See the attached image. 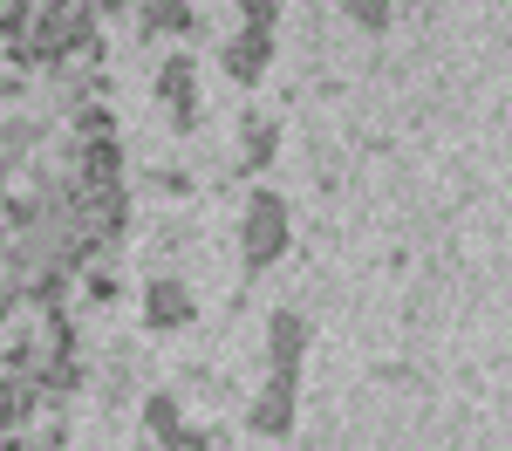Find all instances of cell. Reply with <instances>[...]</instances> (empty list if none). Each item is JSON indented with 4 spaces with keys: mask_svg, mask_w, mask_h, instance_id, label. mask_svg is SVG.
Wrapping results in <instances>:
<instances>
[{
    "mask_svg": "<svg viewBox=\"0 0 512 451\" xmlns=\"http://www.w3.org/2000/svg\"><path fill=\"white\" fill-rule=\"evenodd\" d=\"M294 410H301V376L267 369V383H260V397L246 410V424H253L260 438H287V431H294Z\"/></svg>",
    "mask_w": 512,
    "mask_h": 451,
    "instance_id": "cell-2",
    "label": "cell"
},
{
    "mask_svg": "<svg viewBox=\"0 0 512 451\" xmlns=\"http://www.w3.org/2000/svg\"><path fill=\"white\" fill-rule=\"evenodd\" d=\"M219 62H226L233 82H260L274 69V28H239V35L219 48Z\"/></svg>",
    "mask_w": 512,
    "mask_h": 451,
    "instance_id": "cell-5",
    "label": "cell"
},
{
    "mask_svg": "<svg viewBox=\"0 0 512 451\" xmlns=\"http://www.w3.org/2000/svg\"><path fill=\"white\" fill-rule=\"evenodd\" d=\"M198 315L192 287L178 281V274H158V281H144V328L151 335H171V328H185Z\"/></svg>",
    "mask_w": 512,
    "mask_h": 451,
    "instance_id": "cell-4",
    "label": "cell"
},
{
    "mask_svg": "<svg viewBox=\"0 0 512 451\" xmlns=\"http://www.w3.org/2000/svg\"><path fill=\"white\" fill-rule=\"evenodd\" d=\"M0 451H28V438L21 431H0Z\"/></svg>",
    "mask_w": 512,
    "mask_h": 451,
    "instance_id": "cell-18",
    "label": "cell"
},
{
    "mask_svg": "<svg viewBox=\"0 0 512 451\" xmlns=\"http://www.w3.org/2000/svg\"><path fill=\"white\" fill-rule=\"evenodd\" d=\"M239 7V28H274L280 21V0H233Z\"/></svg>",
    "mask_w": 512,
    "mask_h": 451,
    "instance_id": "cell-16",
    "label": "cell"
},
{
    "mask_svg": "<svg viewBox=\"0 0 512 451\" xmlns=\"http://www.w3.org/2000/svg\"><path fill=\"white\" fill-rule=\"evenodd\" d=\"M287 240H294V226H287V199L260 185V192L246 199V219H239V253H246V267L267 274L280 253H287Z\"/></svg>",
    "mask_w": 512,
    "mask_h": 451,
    "instance_id": "cell-1",
    "label": "cell"
},
{
    "mask_svg": "<svg viewBox=\"0 0 512 451\" xmlns=\"http://www.w3.org/2000/svg\"><path fill=\"white\" fill-rule=\"evenodd\" d=\"M76 130H82V144H89V137H117L110 103H96V96H89V103H76Z\"/></svg>",
    "mask_w": 512,
    "mask_h": 451,
    "instance_id": "cell-13",
    "label": "cell"
},
{
    "mask_svg": "<svg viewBox=\"0 0 512 451\" xmlns=\"http://www.w3.org/2000/svg\"><path fill=\"white\" fill-rule=\"evenodd\" d=\"M274 151H280V123L267 110H246V123H239V171H267Z\"/></svg>",
    "mask_w": 512,
    "mask_h": 451,
    "instance_id": "cell-9",
    "label": "cell"
},
{
    "mask_svg": "<svg viewBox=\"0 0 512 451\" xmlns=\"http://www.w3.org/2000/svg\"><path fill=\"white\" fill-rule=\"evenodd\" d=\"M349 14H355V28H369V35L390 28V0H349Z\"/></svg>",
    "mask_w": 512,
    "mask_h": 451,
    "instance_id": "cell-15",
    "label": "cell"
},
{
    "mask_svg": "<svg viewBox=\"0 0 512 451\" xmlns=\"http://www.w3.org/2000/svg\"><path fill=\"white\" fill-rule=\"evenodd\" d=\"M137 28H144V41H158V35H192L198 14H192V0H137Z\"/></svg>",
    "mask_w": 512,
    "mask_h": 451,
    "instance_id": "cell-10",
    "label": "cell"
},
{
    "mask_svg": "<svg viewBox=\"0 0 512 451\" xmlns=\"http://www.w3.org/2000/svg\"><path fill=\"white\" fill-rule=\"evenodd\" d=\"M89 301H117V274L110 267H89Z\"/></svg>",
    "mask_w": 512,
    "mask_h": 451,
    "instance_id": "cell-17",
    "label": "cell"
},
{
    "mask_svg": "<svg viewBox=\"0 0 512 451\" xmlns=\"http://www.w3.org/2000/svg\"><path fill=\"white\" fill-rule=\"evenodd\" d=\"M301 356H308V315L280 308L274 322H267V369H287V376H301Z\"/></svg>",
    "mask_w": 512,
    "mask_h": 451,
    "instance_id": "cell-6",
    "label": "cell"
},
{
    "mask_svg": "<svg viewBox=\"0 0 512 451\" xmlns=\"http://www.w3.org/2000/svg\"><path fill=\"white\" fill-rule=\"evenodd\" d=\"M76 185H82V192L123 185V144H117V137H89V144L76 151Z\"/></svg>",
    "mask_w": 512,
    "mask_h": 451,
    "instance_id": "cell-8",
    "label": "cell"
},
{
    "mask_svg": "<svg viewBox=\"0 0 512 451\" xmlns=\"http://www.w3.org/2000/svg\"><path fill=\"white\" fill-rule=\"evenodd\" d=\"M158 103H164V117H171V130H198V62L192 55H164Z\"/></svg>",
    "mask_w": 512,
    "mask_h": 451,
    "instance_id": "cell-3",
    "label": "cell"
},
{
    "mask_svg": "<svg viewBox=\"0 0 512 451\" xmlns=\"http://www.w3.org/2000/svg\"><path fill=\"white\" fill-rule=\"evenodd\" d=\"M144 431H151V438H171V431H178V397H171V390H151V397H144Z\"/></svg>",
    "mask_w": 512,
    "mask_h": 451,
    "instance_id": "cell-12",
    "label": "cell"
},
{
    "mask_svg": "<svg viewBox=\"0 0 512 451\" xmlns=\"http://www.w3.org/2000/svg\"><path fill=\"white\" fill-rule=\"evenodd\" d=\"M137 451H171V445H164V438H151V445H137Z\"/></svg>",
    "mask_w": 512,
    "mask_h": 451,
    "instance_id": "cell-20",
    "label": "cell"
},
{
    "mask_svg": "<svg viewBox=\"0 0 512 451\" xmlns=\"http://www.w3.org/2000/svg\"><path fill=\"white\" fill-rule=\"evenodd\" d=\"M28 28H35V0H0V35H7V48L28 41Z\"/></svg>",
    "mask_w": 512,
    "mask_h": 451,
    "instance_id": "cell-14",
    "label": "cell"
},
{
    "mask_svg": "<svg viewBox=\"0 0 512 451\" xmlns=\"http://www.w3.org/2000/svg\"><path fill=\"white\" fill-rule=\"evenodd\" d=\"M103 55H110V41H103V14H96V0H69V62L103 69Z\"/></svg>",
    "mask_w": 512,
    "mask_h": 451,
    "instance_id": "cell-7",
    "label": "cell"
},
{
    "mask_svg": "<svg viewBox=\"0 0 512 451\" xmlns=\"http://www.w3.org/2000/svg\"><path fill=\"white\" fill-rule=\"evenodd\" d=\"M35 390H41V404H62V397H76V390H82V356H48V349H41Z\"/></svg>",
    "mask_w": 512,
    "mask_h": 451,
    "instance_id": "cell-11",
    "label": "cell"
},
{
    "mask_svg": "<svg viewBox=\"0 0 512 451\" xmlns=\"http://www.w3.org/2000/svg\"><path fill=\"white\" fill-rule=\"evenodd\" d=\"M123 7H130V0H96V14H123Z\"/></svg>",
    "mask_w": 512,
    "mask_h": 451,
    "instance_id": "cell-19",
    "label": "cell"
}]
</instances>
